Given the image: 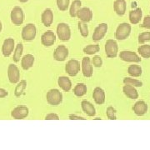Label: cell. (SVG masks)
Returning a JSON list of instances; mask_svg holds the SVG:
<instances>
[{
  "mask_svg": "<svg viewBox=\"0 0 150 150\" xmlns=\"http://www.w3.org/2000/svg\"><path fill=\"white\" fill-rule=\"evenodd\" d=\"M65 71L69 76L74 77L80 71V63L76 59H71L65 66Z\"/></svg>",
  "mask_w": 150,
  "mask_h": 150,
  "instance_id": "obj_7",
  "label": "cell"
},
{
  "mask_svg": "<svg viewBox=\"0 0 150 150\" xmlns=\"http://www.w3.org/2000/svg\"><path fill=\"white\" fill-rule=\"evenodd\" d=\"M87 86L84 83H78L77 85L75 86L74 88V93L77 97H83V95H85L87 93Z\"/></svg>",
  "mask_w": 150,
  "mask_h": 150,
  "instance_id": "obj_27",
  "label": "cell"
},
{
  "mask_svg": "<svg viewBox=\"0 0 150 150\" xmlns=\"http://www.w3.org/2000/svg\"><path fill=\"white\" fill-rule=\"evenodd\" d=\"M15 48V42L13 38H7L2 46V54L4 57H9Z\"/></svg>",
  "mask_w": 150,
  "mask_h": 150,
  "instance_id": "obj_11",
  "label": "cell"
},
{
  "mask_svg": "<svg viewBox=\"0 0 150 150\" xmlns=\"http://www.w3.org/2000/svg\"><path fill=\"white\" fill-rule=\"evenodd\" d=\"M100 50L98 44H89L83 48V53L88 55H93L98 53Z\"/></svg>",
  "mask_w": 150,
  "mask_h": 150,
  "instance_id": "obj_29",
  "label": "cell"
},
{
  "mask_svg": "<svg viewBox=\"0 0 150 150\" xmlns=\"http://www.w3.org/2000/svg\"><path fill=\"white\" fill-rule=\"evenodd\" d=\"M56 3H57V7L59 10L64 12L69 7L70 0H56Z\"/></svg>",
  "mask_w": 150,
  "mask_h": 150,
  "instance_id": "obj_34",
  "label": "cell"
},
{
  "mask_svg": "<svg viewBox=\"0 0 150 150\" xmlns=\"http://www.w3.org/2000/svg\"><path fill=\"white\" fill-rule=\"evenodd\" d=\"M81 6H82V2L81 0H74L70 5L69 8V14L72 18L77 17L78 11L80 9Z\"/></svg>",
  "mask_w": 150,
  "mask_h": 150,
  "instance_id": "obj_26",
  "label": "cell"
},
{
  "mask_svg": "<svg viewBox=\"0 0 150 150\" xmlns=\"http://www.w3.org/2000/svg\"><path fill=\"white\" fill-rule=\"evenodd\" d=\"M11 22L16 25V26H19L23 24V23L24 21V13L23 10L22 9V8L20 7H14L10 13Z\"/></svg>",
  "mask_w": 150,
  "mask_h": 150,
  "instance_id": "obj_4",
  "label": "cell"
},
{
  "mask_svg": "<svg viewBox=\"0 0 150 150\" xmlns=\"http://www.w3.org/2000/svg\"><path fill=\"white\" fill-rule=\"evenodd\" d=\"M133 109L136 115L142 116V115H144L148 111V105L144 101H138L134 104Z\"/></svg>",
  "mask_w": 150,
  "mask_h": 150,
  "instance_id": "obj_21",
  "label": "cell"
},
{
  "mask_svg": "<svg viewBox=\"0 0 150 150\" xmlns=\"http://www.w3.org/2000/svg\"><path fill=\"white\" fill-rule=\"evenodd\" d=\"M123 83L125 84H130V85L134 86V87H142L143 83L139 80L134 79L132 78H124L123 79Z\"/></svg>",
  "mask_w": 150,
  "mask_h": 150,
  "instance_id": "obj_35",
  "label": "cell"
},
{
  "mask_svg": "<svg viewBox=\"0 0 150 150\" xmlns=\"http://www.w3.org/2000/svg\"><path fill=\"white\" fill-rule=\"evenodd\" d=\"M69 56V49L64 45H59L54 52V59L56 61L63 62Z\"/></svg>",
  "mask_w": 150,
  "mask_h": 150,
  "instance_id": "obj_10",
  "label": "cell"
},
{
  "mask_svg": "<svg viewBox=\"0 0 150 150\" xmlns=\"http://www.w3.org/2000/svg\"><path fill=\"white\" fill-rule=\"evenodd\" d=\"M55 41H56V36L54 32L51 30H48L43 33L41 37V43L45 47H51L52 45H54Z\"/></svg>",
  "mask_w": 150,
  "mask_h": 150,
  "instance_id": "obj_16",
  "label": "cell"
},
{
  "mask_svg": "<svg viewBox=\"0 0 150 150\" xmlns=\"http://www.w3.org/2000/svg\"><path fill=\"white\" fill-rule=\"evenodd\" d=\"M8 78L11 83H17L20 79V72L15 64L8 65Z\"/></svg>",
  "mask_w": 150,
  "mask_h": 150,
  "instance_id": "obj_8",
  "label": "cell"
},
{
  "mask_svg": "<svg viewBox=\"0 0 150 150\" xmlns=\"http://www.w3.org/2000/svg\"><path fill=\"white\" fill-rule=\"evenodd\" d=\"M26 87H27V82H26L25 80L20 81V83H18L16 88H15V92H14L15 96L16 97L21 96L22 94L23 93L24 90H25Z\"/></svg>",
  "mask_w": 150,
  "mask_h": 150,
  "instance_id": "obj_32",
  "label": "cell"
},
{
  "mask_svg": "<svg viewBox=\"0 0 150 150\" xmlns=\"http://www.w3.org/2000/svg\"><path fill=\"white\" fill-rule=\"evenodd\" d=\"M93 98L97 104H103L105 102V93L100 87H96L93 93Z\"/></svg>",
  "mask_w": 150,
  "mask_h": 150,
  "instance_id": "obj_18",
  "label": "cell"
},
{
  "mask_svg": "<svg viewBox=\"0 0 150 150\" xmlns=\"http://www.w3.org/2000/svg\"><path fill=\"white\" fill-rule=\"evenodd\" d=\"M23 52V46L21 43H18L16 45V47L14 48V52H13V61L15 63H18L20 61V59L22 57V54Z\"/></svg>",
  "mask_w": 150,
  "mask_h": 150,
  "instance_id": "obj_28",
  "label": "cell"
},
{
  "mask_svg": "<svg viewBox=\"0 0 150 150\" xmlns=\"http://www.w3.org/2000/svg\"><path fill=\"white\" fill-rule=\"evenodd\" d=\"M81 107H82L83 111L85 112L88 116H89V117H93L96 114L95 108L89 101L83 100L82 103H81Z\"/></svg>",
  "mask_w": 150,
  "mask_h": 150,
  "instance_id": "obj_20",
  "label": "cell"
},
{
  "mask_svg": "<svg viewBox=\"0 0 150 150\" xmlns=\"http://www.w3.org/2000/svg\"><path fill=\"white\" fill-rule=\"evenodd\" d=\"M58 83L59 87L65 92L70 91V89L72 88V83L68 77H65V76L59 77Z\"/></svg>",
  "mask_w": 150,
  "mask_h": 150,
  "instance_id": "obj_25",
  "label": "cell"
},
{
  "mask_svg": "<svg viewBox=\"0 0 150 150\" xmlns=\"http://www.w3.org/2000/svg\"><path fill=\"white\" fill-rule=\"evenodd\" d=\"M78 27H79V30L83 37L86 38L88 36V28L87 25V23L79 21L78 23Z\"/></svg>",
  "mask_w": 150,
  "mask_h": 150,
  "instance_id": "obj_33",
  "label": "cell"
},
{
  "mask_svg": "<svg viewBox=\"0 0 150 150\" xmlns=\"http://www.w3.org/2000/svg\"><path fill=\"white\" fill-rule=\"evenodd\" d=\"M143 12L141 8H136L129 12V21L132 24H138L142 18Z\"/></svg>",
  "mask_w": 150,
  "mask_h": 150,
  "instance_id": "obj_23",
  "label": "cell"
},
{
  "mask_svg": "<svg viewBox=\"0 0 150 150\" xmlns=\"http://www.w3.org/2000/svg\"><path fill=\"white\" fill-rule=\"evenodd\" d=\"M118 43L113 39H108L105 43V54L108 58L113 59L118 55Z\"/></svg>",
  "mask_w": 150,
  "mask_h": 150,
  "instance_id": "obj_6",
  "label": "cell"
},
{
  "mask_svg": "<svg viewBox=\"0 0 150 150\" xmlns=\"http://www.w3.org/2000/svg\"><path fill=\"white\" fill-rule=\"evenodd\" d=\"M44 119H45V120H59V117L57 113L52 112V113H48V114H47Z\"/></svg>",
  "mask_w": 150,
  "mask_h": 150,
  "instance_id": "obj_39",
  "label": "cell"
},
{
  "mask_svg": "<svg viewBox=\"0 0 150 150\" xmlns=\"http://www.w3.org/2000/svg\"><path fill=\"white\" fill-rule=\"evenodd\" d=\"M142 28H150V16H146L144 19V23L141 25Z\"/></svg>",
  "mask_w": 150,
  "mask_h": 150,
  "instance_id": "obj_40",
  "label": "cell"
},
{
  "mask_svg": "<svg viewBox=\"0 0 150 150\" xmlns=\"http://www.w3.org/2000/svg\"><path fill=\"white\" fill-rule=\"evenodd\" d=\"M92 64L93 65L94 67H96V68H100V67H102L103 65V60L101 59V57L100 56H93V58L92 59Z\"/></svg>",
  "mask_w": 150,
  "mask_h": 150,
  "instance_id": "obj_38",
  "label": "cell"
},
{
  "mask_svg": "<svg viewBox=\"0 0 150 150\" xmlns=\"http://www.w3.org/2000/svg\"><path fill=\"white\" fill-rule=\"evenodd\" d=\"M106 114L108 119L110 120H115L116 118V110L112 107H108L106 110Z\"/></svg>",
  "mask_w": 150,
  "mask_h": 150,
  "instance_id": "obj_36",
  "label": "cell"
},
{
  "mask_svg": "<svg viewBox=\"0 0 150 150\" xmlns=\"http://www.w3.org/2000/svg\"><path fill=\"white\" fill-rule=\"evenodd\" d=\"M8 93L7 90L4 89V88H0V98H5V97L8 96Z\"/></svg>",
  "mask_w": 150,
  "mask_h": 150,
  "instance_id": "obj_42",
  "label": "cell"
},
{
  "mask_svg": "<svg viewBox=\"0 0 150 150\" xmlns=\"http://www.w3.org/2000/svg\"><path fill=\"white\" fill-rule=\"evenodd\" d=\"M69 118L71 120H85L86 118L83 117H81V116H77L75 114H70L69 116Z\"/></svg>",
  "mask_w": 150,
  "mask_h": 150,
  "instance_id": "obj_41",
  "label": "cell"
},
{
  "mask_svg": "<svg viewBox=\"0 0 150 150\" xmlns=\"http://www.w3.org/2000/svg\"><path fill=\"white\" fill-rule=\"evenodd\" d=\"M148 41H150V32H144L140 33L139 36V42L140 43H144Z\"/></svg>",
  "mask_w": 150,
  "mask_h": 150,
  "instance_id": "obj_37",
  "label": "cell"
},
{
  "mask_svg": "<svg viewBox=\"0 0 150 150\" xmlns=\"http://www.w3.org/2000/svg\"><path fill=\"white\" fill-rule=\"evenodd\" d=\"M29 110L25 106H18L11 112V116L14 119H23L28 115Z\"/></svg>",
  "mask_w": 150,
  "mask_h": 150,
  "instance_id": "obj_13",
  "label": "cell"
},
{
  "mask_svg": "<svg viewBox=\"0 0 150 150\" xmlns=\"http://www.w3.org/2000/svg\"><path fill=\"white\" fill-rule=\"evenodd\" d=\"M128 72L132 77H139L142 74V69L139 65H130L128 69Z\"/></svg>",
  "mask_w": 150,
  "mask_h": 150,
  "instance_id": "obj_30",
  "label": "cell"
},
{
  "mask_svg": "<svg viewBox=\"0 0 150 150\" xmlns=\"http://www.w3.org/2000/svg\"><path fill=\"white\" fill-rule=\"evenodd\" d=\"M119 58L125 62H134V63L141 62L139 56L132 51H122L119 54Z\"/></svg>",
  "mask_w": 150,
  "mask_h": 150,
  "instance_id": "obj_14",
  "label": "cell"
},
{
  "mask_svg": "<svg viewBox=\"0 0 150 150\" xmlns=\"http://www.w3.org/2000/svg\"><path fill=\"white\" fill-rule=\"evenodd\" d=\"M123 91L124 94L131 99H136L139 98L138 91L136 90V88L134 86L130 85V84H125L123 86Z\"/></svg>",
  "mask_w": 150,
  "mask_h": 150,
  "instance_id": "obj_24",
  "label": "cell"
},
{
  "mask_svg": "<svg viewBox=\"0 0 150 150\" xmlns=\"http://www.w3.org/2000/svg\"><path fill=\"white\" fill-rule=\"evenodd\" d=\"M37 34V28L33 23H28L22 29V38L24 41L30 42L33 41Z\"/></svg>",
  "mask_w": 150,
  "mask_h": 150,
  "instance_id": "obj_2",
  "label": "cell"
},
{
  "mask_svg": "<svg viewBox=\"0 0 150 150\" xmlns=\"http://www.w3.org/2000/svg\"><path fill=\"white\" fill-rule=\"evenodd\" d=\"M35 59L33 57V55L32 54H26L24 55L21 60V66L23 68V69L28 70L29 69H31L33 64H34Z\"/></svg>",
  "mask_w": 150,
  "mask_h": 150,
  "instance_id": "obj_22",
  "label": "cell"
},
{
  "mask_svg": "<svg viewBox=\"0 0 150 150\" xmlns=\"http://www.w3.org/2000/svg\"><path fill=\"white\" fill-rule=\"evenodd\" d=\"M108 31V25L107 23H100L98 27L95 28L93 34V40L98 42L103 39L105 34L107 33Z\"/></svg>",
  "mask_w": 150,
  "mask_h": 150,
  "instance_id": "obj_12",
  "label": "cell"
},
{
  "mask_svg": "<svg viewBox=\"0 0 150 150\" xmlns=\"http://www.w3.org/2000/svg\"><path fill=\"white\" fill-rule=\"evenodd\" d=\"M47 102L52 106H58L63 101V94L57 88L50 89L46 95Z\"/></svg>",
  "mask_w": 150,
  "mask_h": 150,
  "instance_id": "obj_1",
  "label": "cell"
},
{
  "mask_svg": "<svg viewBox=\"0 0 150 150\" xmlns=\"http://www.w3.org/2000/svg\"><path fill=\"white\" fill-rule=\"evenodd\" d=\"M131 33V26L127 23H123L118 25L115 32V38L118 40H124L129 37Z\"/></svg>",
  "mask_w": 150,
  "mask_h": 150,
  "instance_id": "obj_5",
  "label": "cell"
},
{
  "mask_svg": "<svg viewBox=\"0 0 150 150\" xmlns=\"http://www.w3.org/2000/svg\"><path fill=\"white\" fill-rule=\"evenodd\" d=\"M77 17L79 18V20L83 23H89L93 18V12L89 8H80V9L78 11Z\"/></svg>",
  "mask_w": 150,
  "mask_h": 150,
  "instance_id": "obj_15",
  "label": "cell"
},
{
  "mask_svg": "<svg viewBox=\"0 0 150 150\" xmlns=\"http://www.w3.org/2000/svg\"><path fill=\"white\" fill-rule=\"evenodd\" d=\"M139 54L144 59L150 58V45H142L138 48Z\"/></svg>",
  "mask_w": 150,
  "mask_h": 150,
  "instance_id": "obj_31",
  "label": "cell"
},
{
  "mask_svg": "<svg viewBox=\"0 0 150 150\" xmlns=\"http://www.w3.org/2000/svg\"><path fill=\"white\" fill-rule=\"evenodd\" d=\"M127 8V4H126V1L125 0H115L113 3V9L115 11V13L119 15V16H123L125 14Z\"/></svg>",
  "mask_w": 150,
  "mask_h": 150,
  "instance_id": "obj_19",
  "label": "cell"
},
{
  "mask_svg": "<svg viewBox=\"0 0 150 150\" xmlns=\"http://www.w3.org/2000/svg\"><path fill=\"white\" fill-rule=\"evenodd\" d=\"M81 68H82V73H83L84 77L91 78L93 76V69L92 61L88 57H84L83 59L82 64H81Z\"/></svg>",
  "mask_w": 150,
  "mask_h": 150,
  "instance_id": "obj_9",
  "label": "cell"
},
{
  "mask_svg": "<svg viewBox=\"0 0 150 150\" xmlns=\"http://www.w3.org/2000/svg\"><path fill=\"white\" fill-rule=\"evenodd\" d=\"M57 34L61 41H69L71 38V30L69 24L65 23H60L57 26Z\"/></svg>",
  "mask_w": 150,
  "mask_h": 150,
  "instance_id": "obj_3",
  "label": "cell"
},
{
  "mask_svg": "<svg viewBox=\"0 0 150 150\" xmlns=\"http://www.w3.org/2000/svg\"><path fill=\"white\" fill-rule=\"evenodd\" d=\"M18 1H19L20 3H23H23H27L28 0H18Z\"/></svg>",
  "mask_w": 150,
  "mask_h": 150,
  "instance_id": "obj_43",
  "label": "cell"
},
{
  "mask_svg": "<svg viewBox=\"0 0 150 150\" xmlns=\"http://www.w3.org/2000/svg\"><path fill=\"white\" fill-rule=\"evenodd\" d=\"M2 28H3V24H2V23L0 21V32L2 31Z\"/></svg>",
  "mask_w": 150,
  "mask_h": 150,
  "instance_id": "obj_44",
  "label": "cell"
},
{
  "mask_svg": "<svg viewBox=\"0 0 150 150\" xmlns=\"http://www.w3.org/2000/svg\"><path fill=\"white\" fill-rule=\"evenodd\" d=\"M41 20L45 27H50L52 25L54 22V13L51 8L44 9L41 15Z\"/></svg>",
  "mask_w": 150,
  "mask_h": 150,
  "instance_id": "obj_17",
  "label": "cell"
}]
</instances>
